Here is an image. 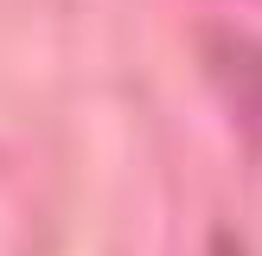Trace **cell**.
<instances>
[{"label": "cell", "instance_id": "cell-1", "mask_svg": "<svg viewBox=\"0 0 262 256\" xmlns=\"http://www.w3.org/2000/svg\"><path fill=\"white\" fill-rule=\"evenodd\" d=\"M205 64H211V83L224 90V102L237 109V122L262 141V45L243 32L211 26L205 32Z\"/></svg>", "mask_w": 262, "mask_h": 256}]
</instances>
